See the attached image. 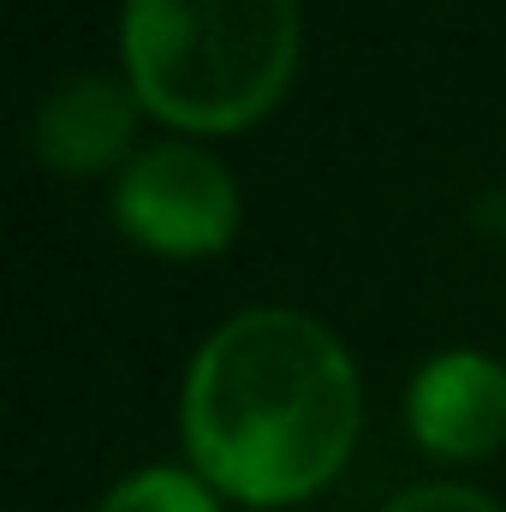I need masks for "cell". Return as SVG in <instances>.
Returning <instances> with one entry per match:
<instances>
[{"label":"cell","mask_w":506,"mask_h":512,"mask_svg":"<svg viewBox=\"0 0 506 512\" xmlns=\"http://www.w3.org/2000/svg\"><path fill=\"white\" fill-rule=\"evenodd\" d=\"M405 417H411V435L441 459L495 453L506 441V364L465 346L429 358L411 376Z\"/></svg>","instance_id":"obj_4"},{"label":"cell","mask_w":506,"mask_h":512,"mask_svg":"<svg viewBox=\"0 0 506 512\" xmlns=\"http://www.w3.org/2000/svg\"><path fill=\"white\" fill-rule=\"evenodd\" d=\"M137 90L102 72H78L54 84L36 108V155L54 173H102L131 149L137 131Z\"/></svg>","instance_id":"obj_5"},{"label":"cell","mask_w":506,"mask_h":512,"mask_svg":"<svg viewBox=\"0 0 506 512\" xmlns=\"http://www.w3.org/2000/svg\"><path fill=\"white\" fill-rule=\"evenodd\" d=\"M114 215L143 251L209 256L239 233V185L197 143H149L120 167Z\"/></svg>","instance_id":"obj_3"},{"label":"cell","mask_w":506,"mask_h":512,"mask_svg":"<svg viewBox=\"0 0 506 512\" xmlns=\"http://www.w3.org/2000/svg\"><path fill=\"white\" fill-rule=\"evenodd\" d=\"M96 512H221V507H215V495L197 471L149 465V471H131L126 483H114Z\"/></svg>","instance_id":"obj_6"},{"label":"cell","mask_w":506,"mask_h":512,"mask_svg":"<svg viewBox=\"0 0 506 512\" xmlns=\"http://www.w3.org/2000/svg\"><path fill=\"white\" fill-rule=\"evenodd\" d=\"M126 72L149 114L239 131L298 66V0H126Z\"/></svg>","instance_id":"obj_2"},{"label":"cell","mask_w":506,"mask_h":512,"mask_svg":"<svg viewBox=\"0 0 506 512\" xmlns=\"http://www.w3.org/2000/svg\"><path fill=\"white\" fill-rule=\"evenodd\" d=\"M381 512H501L489 495L465 489V483H417L405 495H393Z\"/></svg>","instance_id":"obj_7"},{"label":"cell","mask_w":506,"mask_h":512,"mask_svg":"<svg viewBox=\"0 0 506 512\" xmlns=\"http://www.w3.org/2000/svg\"><path fill=\"white\" fill-rule=\"evenodd\" d=\"M358 370L346 346L304 310L227 316L185 376V447L209 489L251 507L316 495L352 453Z\"/></svg>","instance_id":"obj_1"}]
</instances>
